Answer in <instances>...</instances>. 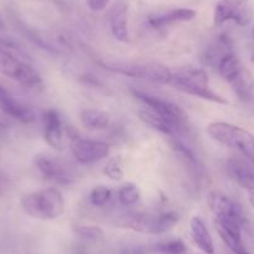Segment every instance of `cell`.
Instances as JSON below:
<instances>
[{
  "mask_svg": "<svg viewBox=\"0 0 254 254\" xmlns=\"http://www.w3.org/2000/svg\"><path fill=\"white\" fill-rule=\"evenodd\" d=\"M246 218L237 216H216L219 237L234 254H249L242 239V226Z\"/></svg>",
  "mask_w": 254,
  "mask_h": 254,
  "instance_id": "obj_11",
  "label": "cell"
},
{
  "mask_svg": "<svg viewBox=\"0 0 254 254\" xmlns=\"http://www.w3.org/2000/svg\"><path fill=\"white\" fill-rule=\"evenodd\" d=\"M138 116H140V119L142 120L146 125H148L150 127L157 130L158 132L163 133V135L166 136H170V137H177L178 136L177 131H176L168 122H166L165 120L161 119L157 114L151 111V110L147 109L146 106H143L142 109L138 110Z\"/></svg>",
  "mask_w": 254,
  "mask_h": 254,
  "instance_id": "obj_23",
  "label": "cell"
},
{
  "mask_svg": "<svg viewBox=\"0 0 254 254\" xmlns=\"http://www.w3.org/2000/svg\"><path fill=\"white\" fill-rule=\"evenodd\" d=\"M70 150L77 162L91 165L104 160L110 155V146L104 141L70 135Z\"/></svg>",
  "mask_w": 254,
  "mask_h": 254,
  "instance_id": "obj_10",
  "label": "cell"
},
{
  "mask_svg": "<svg viewBox=\"0 0 254 254\" xmlns=\"http://www.w3.org/2000/svg\"><path fill=\"white\" fill-rule=\"evenodd\" d=\"M119 202L125 207H132L140 201L141 193L137 186L132 182L124 183L117 190Z\"/></svg>",
  "mask_w": 254,
  "mask_h": 254,
  "instance_id": "obj_25",
  "label": "cell"
},
{
  "mask_svg": "<svg viewBox=\"0 0 254 254\" xmlns=\"http://www.w3.org/2000/svg\"><path fill=\"white\" fill-rule=\"evenodd\" d=\"M254 18V9L249 0H219L216 4L213 20L216 25L233 21L239 26H247Z\"/></svg>",
  "mask_w": 254,
  "mask_h": 254,
  "instance_id": "obj_8",
  "label": "cell"
},
{
  "mask_svg": "<svg viewBox=\"0 0 254 254\" xmlns=\"http://www.w3.org/2000/svg\"><path fill=\"white\" fill-rule=\"evenodd\" d=\"M249 202H251L252 207L254 208V190H251V192H249Z\"/></svg>",
  "mask_w": 254,
  "mask_h": 254,
  "instance_id": "obj_33",
  "label": "cell"
},
{
  "mask_svg": "<svg viewBox=\"0 0 254 254\" xmlns=\"http://www.w3.org/2000/svg\"><path fill=\"white\" fill-rule=\"evenodd\" d=\"M190 227V236H192V239H193V242L196 243V246L198 247L203 253L213 254L214 253L213 238H212L211 233H209L208 228H207L203 219L198 216L192 217Z\"/></svg>",
  "mask_w": 254,
  "mask_h": 254,
  "instance_id": "obj_17",
  "label": "cell"
},
{
  "mask_svg": "<svg viewBox=\"0 0 254 254\" xmlns=\"http://www.w3.org/2000/svg\"><path fill=\"white\" fill-rule=\"evenodd\" d=\"M171 147L175 151L176 156L178 157V160L182 162V165L185 166L188 170V172L193 176L199 175V163L197 160L196 155L192 150H190L188 146H186L185 143L181 140H178L177 137H171Z\"/></svg>",
  "mask_w": 254,
  "mask_h": 254,
  "instance_id": "obj_19",
  "label": "cell"
},
{
  "mask_svg": "<svg viewBox=\"0 0 254 254\" xmlns=\"http://www.w3.org/2000/svg\"><path fill=\"white\" fill-rule=\"evenodd\" d=\"M80 121L90 130H105L110 125V115L100 109H85L80 112Z\"/></svg>",
  "mask_w": 254,
  "mask_h": 254,
  "instance_id": "obj_21",
  "label": "cell"
},
{
  "mask_svg": "<svg viewBox=\"0 0 254 254\" xmlns=\"http://www.w3.org/2000/svg\"><path fill=\"white\" fill-rule=\"evenodd\" d=\"M216 67L217 70H218L219 75H221L227 82H229V84H231V82L241 74L242 70L244 69L241 60H239V58L236 55L234 51L226 54V55L218 61Z\"/></svg>",
  "mask_w": 254,
  "mask_h": 254,
  "instance_id": "obj_20",
  "label": "cell"
},
{
  "mask_svg": "<svg viewBox=\"0 0 254 254\" xmlns=\"http://www.w3.org/2000/svg\"><path fill=\"white\" fill-rule=\"evenodd\" d=\"M197 16V11L190 8H175L167 11L151 14L147 18L148 25L153 29H165L177 23H186L193 20Z\"/></svg>",
  "mask_w": 254,
  "mask_h": 254,
  "instance_id": "obj_14",
  "label": "cell"
},
{
  "mask_svg": "<svg viewBox=\"0 0 254 254\" xmlns=\"http://www.w3.org/2000/svg\"><path fill=\"white\" fill-rule=\"evenodd\" d=\"M21 207L24 212L33 218L53 221L63 216L65 211V199L59 188H43L24 196Z\"/></svg>",
  "mask_w": 254,
  "mask_h": 254,
  "instance_id": "obj_1",
  "label": "cell"
},
{
  "mask_svg": "<svg viewBox=\"0 0 254 254\" xmlns=\"http://www.w3.org/2000/svg\"><path fill=\"white\" fill-rule=\"evenodd\" d=\"M44 138L55 150L64 148V124L60 114L55 109H48L43 112Z\"/></svg>",
  "mask_w": 254,
  "mask_h": 254,
  "instance_id": "obj_13",
  "label": "cell"
},
{
  "mask_svg": "<svg viewBox=\"0 0 254 254\" xmlns=\"http://www.w3.org/2000/svg\"><path fill=\"white\" fill-rule=\"evenodd\" d=\"M227 170L229 176L247 190H254V170L252 166L247 162V160L241 157L229 158L227 162Z\"/></svg>",
  "mask_w": 254,
  "mask_h": 254,
  "instance_id": "obj_15",
  "label": "cell"
},
{
  "mask_svg": "<svg viewBox=\"0 0 254 254\" xmlns=\"http://www.w3.org/2000/svg\"><path fill=\"white\" fill-rule=\"evenodd\" d=\"M34 163L44 180L49 182L67 186L71 185L76 180V173L72 166L61 158L48 155H39L34 160Z\"/></svg>",
  "mask_w": 254,
  "mask_h": 254,
  "instance_id": "obj_9",
  "label": "cell"
},
{
  "mask_svg": "<svg viewBox=\"0 0 254 254\" xmlns=\"http://www.w3.org/2000/svg\"><path fill=\"white\" fill-rule=\"evenodd\" d=\"M109 23L111 34L120 43H128V18H127V6L124 3L115 4L109 14Z\"/></svg>",
  "mask_w": 254,
  "mask_h": 254,
  "instance_id": "obj_16",
  "label": "cell"
},
{
  "mask_svg": "<svg viewBox=\"0 0 254 254\" xmlns=\"http://www.w3.org/2000/svg\"><path fill=\"white\" fill-rule=\"evenodd\" d=\"M111 0H87V5L92 11H102L107 8Z\"/></svg>",
  "mask_w": 254,
  "mask_h": 254,
  "instance_id": "obj_31",
  "label": "cell"
},
{
  "mask_svg": "<svg viewBox=\"0 0 254 254\" xmlns=\"http://www.w3.org/2000/svg\"><path fill=\"white\" fill-rule=\"evenodd\" d=\"M207 132L217 142L239 151L254 163V136L243 127L228 122H212Z\"/></svg>",
  "mask_w": 254,
  "mask_h": 254,
  "instance_id": "obj_4",
  "label": "cell"
},
{
  "mask_svg": "<svg viewBox=\"0 0 254 254\" xmlns=\"http://www.w3.org/2000/svg\"><path fill=\"white\" fill-rule=\"evenodd\" d=\"M252 61L254 63V51H253V54H252Z\"/></svg>",
  "mask_w": 254,
  "mask_h": 254,
  "instance_id": "obj_35",
  "label": "cell"
},
{
  "mask_svg": "<svg viewBox=\"0 0 254 254\" xmlns=\"http://www.w3.org/2000/svg\"><path fill=\"white\" fill-rule=\"evenodd\" d=\"M231 85L239 99L248 100L251 99L254 91V77L249 72V70L244 67L241 74L231 82Z\"/></svg>",
  "mask_w": 254,
  "mask_h": 254,
  "instance_id": "obj_24",
  "label": "cell"
},
{
  "mask_svg": "<svg viewBox=\"0 0 254 254\" xmlns=\"http://www.w3.org/2000/svg\"><path fill=\"white\" fill-rule=\"evenodd\" d=\"M112 198V190L106 186H96L91 190L89 194L90 203L97 208H102V207L107 206L109 202Z\"/></svg>",
  "mask_w": 254,
  "mask_h": 254,
  "instance_id": "obj_26",
  "label": "cell"
},
{
  "mask_svg": "<svg viewBox=\"0 0 254 254\" xmlns=\"http://www.w3.org/2000/svg\"><path fill=\"white\" fill-rule=\"evenodd\" d=\"M180 221L176 212L160 213H131L124 217L120 226L145 234H162L171 231Z\"/></svg>",
  "mask_w": 254,
  "mask_h": 254,
  "instance_id": "obj_6",
  "label": "cell"
},
{
  "mask_svg": "<svg viewBox=\"0 0 254 254\" xmlns=\"http://www.w3.org/2000/svg\"><path fill=\"white\" fill-rule=\"evenodd\" d=\"M253 36H254V28H253Z\"/></svg>",
  "mask_w": 254,
  "mask_h": 254,
  "instance_id": "obj_36",
  "label": "cell"
},
{
  "mask_svg": "<svg viewBox=\"0 0 254 254\" xmlns=\"http://www.w3.org/2000/svg\"><path fill=\"white\" fill-rule=\"evenodd\" d=\"M0 74L10 77L26 89L39 90L43 87L40 74L31 66L29 61L3 51H0Z\"/></svg>",
  "mask_w": 254,
  "mask_h": 254,
  "instance_id": "obj_7",
  "label": "cell"
},
{
  "mask_svg": "<svg viewBox=\"0 0 254 254\" xmlns=\"http://www.w3.org/2000/svg\"><path fill=\"white\" fill-rule=\"evenodd\" d=\"M104 173L112 181H121L124 178L125 172L122 168V161L120 157L110 158L104 168Z\"/></svg>",
  "mask_w": 254,
  "mask_h": 254,
  "instance_id": "obj_30",
  "label": "cell"
},
{
  "mask_svg": "<svg viewBox=\"0 0 254 254\" xmlns=\"http://www.w3.org/2000/svg\"><path fill=\"white\" fill-rule=\"evenodd\" d=\"M131 92L143 106L150 109L151 111L157 114L161 119L168 122L177 131L178 135L187 128L188 115L177 104L170 101V100L162 99V97L150 94V92L141 91V90L133 89Z\"/></svg>",
  "mask_w": 254,
  "mask_h": 254,
  "instance_id": "obj_5",
  "label": "cell"
},
{
  "mask_svg": "<svg viewBox=\"0 0 254 254\" xmlns=\"http://www.w3.org/2000/svg\"><path fill=\"white\" fill-rule=\"evenodd\" d=\"M209 204L216 216L244 217L243 209L237 202L219 192H214L209 197Z\"/></svg>",
  "mask_w": 254,
  "mask_h": 254,
  "instance_id": "obj_18",
  "label": "cell"
},
{
  "mask_svg": "<svg viewBox=\"0 0 254 254\" xmlns=\"http://www.w3.org/2000/svg\"><path fill=\"white\" fill-rule=\"evenodd\" d=\"M1 29H4V23L3 20H1V18H0V30H1Z\"/></svg>",
  "mask_w": 254,
  "mask_h": 254,
  "instance_id": "obj_34",
  "label": "cell"
},
{
  "mask_svg": "<svg viewBox=\"0 0 254 254\" xmlns=\"http://www.w3.org/2000/svg\"><path fill=\"white\" fill-rule=\"evenodd\" d=\"M155 248L161 254H185L187 252V247L181 239L161 242L156 244Z\"/></svg>",
  "mask_w": 254,
  "mask_h": 254,
  "instance_id": "obj_29",
  "label": "cell"
},
{
  "mask_svg": "<svg viewBox=\"0 0 254 254\" xmlns=\"http://www.w3.org/2000/svg\"><path fill=\"white\" fill-rule=\"evenodd\" d=\"M99 65L102 69L115 72V74L151 82H158V84H170L171 77H172V72L167 66L156 63L100 60Z\"/></svg>",
  "mask_w": 254,
  "mask_h": 254,
  "instance_id": "obj_2",
  "label": "cell"
},
{
  "mask_svg": "<svg viewBox=\"0 0 254 254\" xmlns=\"http://www.w3.org/2000/svg\"><path fill=\"white\" fill-rule=\"evenodd\" d=\"M0 110L11 119L21 124H31L35 121V112L26 105L21 104L10 92L0 86Z\"/></svg>",
  "mask_w": 254,
  "mask_h": 254,
  "instance_id": "obj_12",
  "label": "cell"
},
{
  "mask_svg": "<svg viewBox=\"0 0 254 254\" xmlns=\"http://www.w3.org/2000/svg\"><path fill=\"white\" fill-rule=\"evenodd\" d=\"M8 186H9V180L3 175V173H0V196L5 192Z\"/></svg>",
  "mask_w": 254,
  "mask_h": 254,
  "instance_id": "obj_32",
  "label": "cell"
},
{
  "mask_svg": "<svg viewBox=\"0 0 254 254\" xmlns=\"http://www.w3.org/2000/svg\"><path fill=\"white\" fill-rule=\"evenodd\" d=\"M0 51L10 54V55L23 59L25 61H29V55L25 51V49L18 41L13 40L10 38H6V36H0Z\"/></svg>",
  "mask_w": 254,
  "mask_h": 254,
  "instance_id": "obj_27",
  "label": "cell"
},
{
  "mask_svg": "<svg viewBox=\"0 0 254 254\" xmlns=\"http://www.w3.org/2000/svg\"><path fill=\"white\" fill-rule=\"evenodd\" d=\"M233 51L232 49V41L231 39L227 35H221L218 36L216 41L213 44L208 46L206 49V53H204V61L208 65L212 66H217L218 61L223 58L226 54Z\"/></svg>",
  "mask_w": 254,
  "mask_h": 254,
  "instance_id": "obj_22",
  "label": "cell"
},
{
  "mask_svg": "<svg viewBox=\"0 0 254 254\" xmlns=\"http://www.w3.org/2000/svg\"><path fill=\"white\" fill-rule=\"evenodd\" d=\"M170 84L175 89L185 92V94L192 95V96L199 97V99L207 100V101L216 102V104L226 105L227 100L209 86L208 75L203 69L198 67H186V69L178 70L171 77Z\"/></svg>",
  "mask_w": 254,
  "mask_h": 254,
  "instance_id": "obj_3",
  "label": "cell"
},
{
  "mask_svg": "<svg viewBox=\"0 0 254 254\" xmlns=\"http://www.w3.org/2000/svg\"><path fill=\"white\" fill-rule=\"evenodd\" d=\"M75 234L84 241L94 242V243L105 239L104 231L97 226H77L75 228Z\"/></svg>",
  "mask_w": 254,
  "mask_h": 254,
  "instance_id": "obj_28",
  "label": "cell"
}]
</instances>
